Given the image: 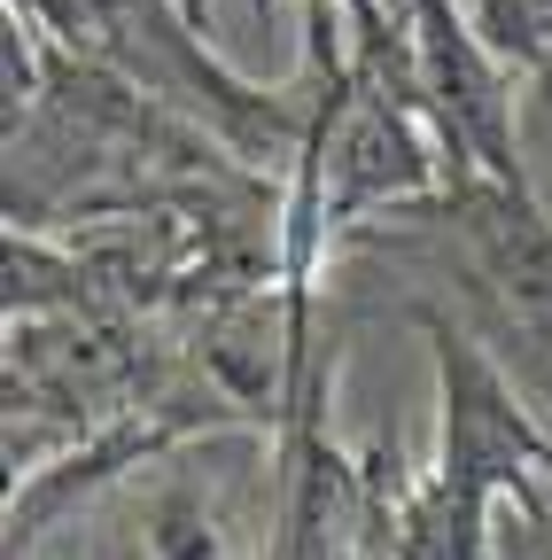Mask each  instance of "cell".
Returning <instances> with one entry per match:
<instances>
[{"mask_svg": "<svg viewBox=\"0 0 552 560\" xmlns=\"http://www.w3.org/2000/svg\"><path fill=\"white\" fill-rule=\"evenodd\" d=\"M537 560H552V522H537Z\"/></svg>", "mask_w": 552, "mask_h": 560, "instance_id": "obj_1", "label": "cell"}, {"mask_svg": "<svg viewBox=\"0 0 552 560\" xmlns=\"http://www.w3.org/2000/svg\"><path fill=\"white\" fill-rule=\"evenodd\" d=\"M202 9H211V0H179V16H187V24H202Z\"/></svg>", "mask_w": 552, "mask_h": 560, "instance_id": "obj_2", "label": "cell"}]
</instances>
